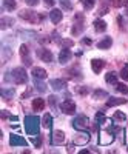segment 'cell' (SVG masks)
Returning a JSON list of instances; mask_svg holds the SVG:
<instances>
[{"label": "cell", "instance_id": "obj_32", "mask_svg": "<svg viewBox=\"0 0 128 154\" xmlns=\"http://www.w3.org/2000/svg\"><path fill=\"white\" fill-rule=\"evenodd\" d=\"M105 122H107V117H105V114L99 111V112L96 114V123H97V125H102V123H105Z\"/></svg>", "mask_w": 128, "mask_h": 154}, {"label": "cell", "instance_id": "obj_34", "mask_svg": "<svg viewBox=\"0 0 128 154\" xmlns=\"http://www.w3.org/2000/svg\"><path fill=\"white\" fill-rule=\"evenodd\" d=\"M2 119H9V120H14V122H17V120H19L17 116H11L8 111H2Z\"/></svg>", "mask_w": 128, "mask_h": 154}, {"label": "cell", "instance_id": "obj_36", "mask_svg": "<svg viewBox=\"0 0 128 154\" xmlns=\"http://www.w3.org/2000/svg\"><path fill=\"white\" fill-rule=\"evenodd\" d=\"M122 79L126 82L128 80V65H123V68H122V71H120V74H119Z\"/></svg>", "mask_w": 128, "mask_h": 154}, {"label": "cell", "instance_id": "obj_41", "mask_svg": "<svg viewBox=\"0 0 128 154\" xmlns=\"http://www.w3.org/2000/svg\"><path fill=\"white\" fill-rule=\"evenodd\" d=\"M45 2V5H48V6H53L54 3H56V0H43Z\"/></svg>", "mask_w": 128, "mask_h": 154}, {"label": "cell", "instance_id": "obj_30", "mask_svg": "<svg viewBox=\"0 0 128 154\" xmlns=\"http://www.w3.org/2000/svg\"><path fill=\"white\" fill-rule=\"evenodd\" d=\"M114 86H116V89H117V91H119L120 94H123V96H126V94H128V86H126L125 83H116Z\"/></svg>", "mask_w": 128, "mask_h": 154}, {"label": "cell", "instance_id": "obj_8", "mask_svg": "<svg viewBox=\"0 0 128 154\" xmlns=\"http://www.w3.org/2000/svg\"><path fill=\"white\" fill-rule=\"evenodd\" d=\"M74 20L77 22V23H74V26H73V29H71V32H73V35H79L82 31H83V16L82 14H76L74 16Z\"/></svg>", "mask_w": 128, "mask_h": 154}, {"label": "cell", "instance_id": "obj_35", "mask_svg": "<svg viewBox=\"0 0 128 154\" xmlns=\"http://www.w3.org/2000/svg\"><path fill=\"white\" fill-rule=\"evenodd\" d=\"M113 5H114V8H122V6L128 5V0H114Z\"/></svg>", "mask_w": 128, "mask_h": 154}, {"label": "cell", "instance_id": "obj_14", "mask_svg": "<svg viewBox=\"0 0 128 154\" xmlns=\"http://www.w3.org/2000/svg\"><path fill=\"white\" fill-rule=\"evenodd\" d=\"M49 86L54 89V91H62V89L67 88V80L63 79H53L49 82Z\"/></svg>", "mask_w": 128, "mask_h": 154}, {"label": "cell", "instance_id": "obj_12", "mask_svg": "<svg viewBox=\"0 0 128 154\" xmlns=\"http://www.w3.org/2000/svg\"><path fill=\"white\" fill-rule=\"evenodd\" d=\"M89 139H91L89 133H86V131H80L77 136L74 137V145H86V143L89 142Z\"/></svg>", "mask_w": 128, "mask_h": 154}, {"label": "cell", "instance_id": "obj_6", "mask_svg": "<svg viewBox=\"0 0 128 154\" xmlns=\"http://www.w3.org/2000/svg\"><path fill=\"white\" fill-rule=\"evenodd\" d=\"M20 57H22V62H23L25 66H31L33 65V60L30 57V48H28V45L23 43L20 46Z\"/></svg>", "mask_w": 128, "mask_h": 154}, {"label": "cell", "instance_id": "obj_9", "mask_svg": "<svg viewBox=\"0 0 128 154\" xmlns=\"http://www.w3.org/2000/svg\"><path fill=\"white\" fill-rule=\"evenodd\" d=\"M60 109H62V112H65V114H74L76 112V103H74V100L65 99V100L62 102V105H60Z\"/></svg>", "mask_w": 128, "mask_h": 154}, {"label": "cell", "instance_id": "obj_11", "mask_svg": "<svg viewBox=\"0 0 128 154\" xmlns=\"http://www.w3.org/2000/svg\"><path fill=\"white\" fill-rule=\"evenodd\" d=\"M9 145L11 146H28V142L19 134H11L9 137Z\"/></svg>", "mask_w": 128, "mask_h": 154}, {"label": "cell", "instance_id": "obj_18", "mask_svg": "<svg viewBox=\"0 0 128 154\" xmlns=\"http://www.w3.org/2000/svg\"><path fill=\"white\" fill-rule=\"evenodd\" d=\"M126 103V99H119V97H110L107 100V106L111 108V106H119V105H123Z\"/></svg>", "mask_w": 128, "mask_h": 154}, {"label": "cell", "instance_id": "obj_19", "mask_svg": "<svg viewBox=\"0 0 128 154\" xmlns=\"http://www.w3.org/2000/svg\"><path fill=\"white\" fill-rule=\"evenodd\" d=\"M62 17H63V14H62L60 9H53V11L49 12V19H51V22H53V23H59L62 20Z\"/></svg>", "mask_w": 128, "mask_h": 154}, {"label": "cell", "instance_id": "obj_17", "mask_svg": "<svg viewBox=\"0 0 128 154\" xmlns=\"http://www.w3.org/2000/svg\"><path fill=\"white\" fill-rule=\"evenodd\" d=\"M0 94H2V97L5 100H11L12 97L16 96V89L14 88H2L0 89Z\"/></svg>", "mask_w": 128, "mask_h": 154}, {"label": "cell", "instance_id": "obj_28", "mask_svg": "<svg viewBox=\"0 0 128 154\" xmlns=\"http://www.w3.org/2000/svg\"><path fill=\"white\" fill-rule=\"evenodd\" d=\"M16 6H17L16 0H3V8H5V9L12 11V9H16Z\"/></svg>", "mask_w": 128, "mask_h": 154}, {"label": "cell", "instance_id": "obj_29", "mask_svg": "<svg viewBox=\"0 0 128 154\" xmlns=\"http://www.w3.org/2000/svg\"><path fill=\"white\" fill-rule=\"evenodd\" d=\"M113 120L123 122V120H126V114L122 112V111H116V112H114V116H113Z\"/></svg>", "mask_w": 128, "mask_h": 154}, {"label": "cell", "instance_id": "obj_3", "mask_svg": "<svg viewBox=\"0 0 128 154\" xmlns=\"http://www.w3.org/2000/svg\"><path fill=\"white\" fill-rule=\"evenodd\" d=\"M71 125H73L74 130H77V131H86L89 128V119L86 117V116H83V114H79L77 117L73 119Z\"/></svg>", "mask_w": 128, "mask_h": 154}, {"label": "cell", "instance_id": "obj_26", "mask_svg": "<svg viewBox=\"0 0 128 154\" xmlns=\"http://www.w3.org/2000/svg\"><path fill=\"white\" fill-rule=\"evenodd\" d=\"M34 86L39 93H46V85L42 82V79H34Z\"/></svg>", "mask_w": 128, "mask_h": 154}, {"label": "cell", "instance_id": "obj_2", "mask_svg": "<svg viewBox=\"0 0 128 154\" xmlns=\"http://www.w3.org/2000/svg\"><path fill=\"white\" fill-rule=\"evenodd\" d=\"M25 131L30 136H39L40 119L37 117V116H27V117H25Z\"/></svg>", "mask_w": 128, "mask_h": 154}, {"label": "cell", "instance_id": "obj_27", "mask_svg": "<svg viewBox=\"0 0 128 154\" xmlns=\"http://www.w3.org/2000/svg\"><path fill=\"white\" fill-rule=\"evenodd\" d=\"M93 99L99 100V99H108V93L104 91V89H96V91L93 93Z\"/></svg>", "mask_w": 128, "mask_h": 154}, {"label": "cell", "instance_id": "obj_37", "mask_svg": "<svg viewBox=\"0 0 128 154\" xmlns=\"http://www.w3.org/2000/svg\"><path fill=\"white\" fill-rule=\"evenodd\" d=\"M33 143H34L36 148H40V146H42V137H39V136L33 137Z\"/></svg>", "mask_w": 128, "mask_h": 154}, {"label": "cell", "instance_id": "obj_40", "mask_svg": "<svg viewBox=\"0 0 128 154\" xmlns=\"http://www.w3.org/2000/svg\"><path fill=\"white\" fill-rule=\"evenodd\" d=\"M27 2V5H30V6H36L37 3H39V0H25Z\"/></svg>", "mask_w": 128, "mask_h": 154}, {"label": "cell", "instance_id": "obj_25", "mask_svg": "<svg viewBox=\"0 0 128 154\" xmlns=\"http://www.w3.org/2000/svg\"><path fill=\"white\" fill-rule=\"evenodd\" d=\"M105 80H107V83H110V85H116V83H117V74L114 72V71H110V72L105 75Z\"/></svg>", "mask_w": 128, "mask_h": 154}, {"label": "cell", "instance_id": "obj_43", "mask_svg": "<svg viewBox=\"0 0 128 154\" xmlns=\"http://www.w3.org/2000/svg\"><path fill=\"white\" fill-rule=\"evenodd\" d=\"M77 91H79L80 94H86V93H88V89H85V88H79Z\"/></svg>", "mask_w": 128, "mask_h": 154}, {"label": "cell", "instance_id": "obj_45", "mask_svg": "<svg viewBox=\"0 0 128 154\" xmlns=\"http://www.w3.org/2000/svg\"><path fill=\"white\" fill-rule=\"evenodd\" d=\"M126 151H128V148H126Z\"/></svg>", "mask_w": 128, "mask_h": 154}, {"label": "cell", "instance_id": "obj_39", "mask_svg": "<svg viewBox=\"0 0 128 154\" xmlns=\"http://www.w3.org/2000/svg\"><path fill=\"white\" fill-rule=\"evenodd\" d=\"M60 43H62L63 46H65V48H70V46H73V45H74V42H73V40H62Z\"/></svg>", "mask_w": 128, "mask_h": 154}, {"label": "cell", "instance_id": "obj_15", "mask_svg": "<svg viewBox=\"0 0 128 154\" xmlns=\"http://www.w3.org/2000/svg\"><path fill=\"white\" fill-rule=\"evenodd\" d=\"M104 66H105V62L102 60V59H93V60H91V68H93V72L99 74L102 69H104Z\"/></svg>", "mask_w": 128, "mask_h": 154}, {"label": "cell", "instance_id": "obj_1", "mask_svg": "<svg viewBox=\"0 0 128 154\" xmlns=\"http://www.w3.org/2000/svg\"><path fill=\"white\" fill-rule=\"evenodd\" d=\"M5 82H12L16 85H25V83H28V74L25 71V68H22V66L14 68L9 72H6Z\"/></svg>", "mask_w": 128, "mask_h": 154}, {"label": "cell", "instance_id": "obj_31", "mask_svg": "<svg viewBox=\"0 0 128 154\" xmlns=\"http://www.w3.org/2000/svg\"><path fill=\"white\" fill-rule=\"evenodd\" d=\"M82 5H83V8H85L86 11H89V9H93V8H94L96 0H82Z\"/></svg>", "mask_w": 128, "mask_h": 154}, {"label": "cell", "instance_id": "obj_20", "mask_svg": "<svg viewBox=\"0 0 128 154\" xmlns=\"http://www.w3.org/2000/svg\"><path fill=\"white\" fill-rule=\"evenodd\" d=\"M111 45H113V38L111 37H104L97 43V48L99 49H108V48H111Z\"/></svg>", "mask_w": 128, "mask_h": 154}, {"label": "cell", "instance_id": "obj_33", "mask_svg": "<svg viewBox=\"0 0 128 154\" xmlns=\"http://www.w3.org/2000/svg\"><path fill=\"white\" fill-rule=\"evenodd\" d=\"M59 3L63 9H67V11H71L73 9V3L70 2V0H59Z\"/></svg>", "mask_w": 128, "mask_h": 154}, {"label": "cell", "instance_id": "obj_38", "mask_svg": "<svg viewBox=\"0 0 128 154\" xmlns=\"http://www.w3.org/2000/svg\"><path fill=\"white\" fill-rule=\"evenodd\" d=\"M107 12H108V6H107V5H104V6L99 8V16H105Z\"/></svg>", "mask_w": 128, "mask_h": 154}, {"label": "cell", "instance_id": "obj_42", "mask_svg": "<svg viewBox=\"0 0 128 154\" xmlns=\"http://www.w3.org/2000/svg\"><path fill=\"white\" fill-rule=\"evenodd\" d=\"M82 43H83V45H91V38H83Z\"/></svg>", "mask_w": 128, "mask_h": 154}, {"label": "cell", "instance_id": "obj_7", "mask_svg": "<svg viewBox=\"0 0 128 154\" xmlns=\"http://www.w3.org/2000/svg\"><path fill=\"white\" fill-rule=\"evenodd\" d=\"M36 54L45 63H51V62H53V53H51L49 49H46V48H39L36 51Z\"/></svg>", "mask_w": 128, "mask_h": 154}, {"label": "cell", "instance_id": "obj_5", "mask_svg": "<svg viewBox=\"0 0 128 154\" xmlns=\"http://www.w3.org/2000/svg\"><path fill=\"white\" fill-rule=\"evenodd\" d=\"M65 143V133L60 131V130H56L51 133V145H56V146H60Z\"/></svg>", "mask_w": 128, "mask_h": 154}, {"label": "cell", "instance_id": "obj_16", "mask_svg": "<svg viewBox=\"0 0 128 154\" xmlns=\"http://www.w3.org/2000/svg\"><path fill=\"white\" fill-rule=\"evenodd\" d=\"M31 74H33L34 79H42V80H43V79H46V75H48V74H46V71H45L43 68H40V66H34Z\"/></svg>", "mask_w": 128, "mask_h": 154}, {"label": "cell", "instance_id": "obj_22", "mask_svg": "<svg viewBox=\"0 0 128 154\" xmlns=\"http://www.w3.org/2000/svg\"><path fill=\"white\" fill-rule=\"evenodd\" d=\"M43 108H45V100H43V99L37 97V99L33 100V109H34V111H42Z\"/></svg>", "mask_w": 128, "mask_h": 154}, {"label": "cell", "instance_id": "obj_13", "mask_svg": "<svg viewBox=\"0 0 128 154\" xmlns=\"http://www.w3.org/2000/svg\"><path fill=\"white\" fill-rule=\"evenodd\" d=\"M73 57V53L68 49V48H62L60 49V54H59V62L62 63V65H65V63H68Z\"/></svg>", "mask_w": 128, "mask_h": 154}, {"label": "cell", "instance_id": "obj_24", "mask_svg": "<svg viewBox=\"0 0 128 154\" xmlns=\"http://www.w3.org/2000/svg\"><path fill=\"white\" fill-rule=\"evenodd\" d=\"M94 29H96L97 32H104V31H107V23H105L104 20H100V19L94 20Z\"/></svg>", "mask_w": 128, "mask_h": 154}, {"label": "cell", "instance_id": "obj_21", "mask_svg": "<svg viewBox=\"0 0 128 154\" xmlns=\"http://www.w3.org/2000/svg\"><path fill=\"white\" fill-rule=\"evenodd\" d=\"M11 25H14V19L12 17H2L0 19V29H6Z\"/></svg>", "mask_w": 128, "mask_h": 154}, {"label": "cell", "instance_id": "obj_10", "mask_svg": "<svg viewBox=\"0 0 128 154\" xmlns=\"http://www.w3.org/2000/svg\"><path fill=\"white\" fill-rule=\"evenodd\" d=\"M114 139H116V136H114L113 133H110L108 130L107 131H102L99 134V143L100 145H110L111 142H114Z\"/></svg>", "mask_w": 128, "mask_h": 154}, {"label": "cell", "instance_id": "obj_23", "mask_svg": "<svg viewBox=\"0 0 128 154\" xmlns=\"http://www.w3.org/2000/svg\"><path fill=\"white\" fill-rule=\"evenodd\" d=\"M42 125H43V128H48V130H51V126H53V116H51L49 112H46V114L43 116Z\"/></svg>", "mask_w": 128, "mask_h": 154}, {"label": "cell", "instance_id": "obj_4", "mask_svg": "<svg viewBox=\"0 0 128 154\" xmlns=\"http://www.w3.org/2000/svg\"><path fill=\"white\" fill-rule=\"evenodd\" d=\"M19 17L23 19V20H28V22H31V23H37V22H40V20L43 19V16L37 14L36 11H31V9H23V11H20V12H19Z\"/></svg>", "mask_w": 128, "mask_h": 154}, {"label": "cell", "instance_id": "obj_44", "mask_svg": "<svg viewBox=\"0 0 128 154\" xmlns=\"http://www.w3.org/2000/svg\"><path fill=\"white\" fill-rule=\"evenodd\" d=\"M125 14H126V16H128V8H126V9H125Z\"/></svg>", "mask_w": 128, "mask_h": 154}]
</instances>
